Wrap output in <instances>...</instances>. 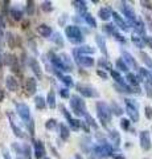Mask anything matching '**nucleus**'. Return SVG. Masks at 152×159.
<instances>
[{
	"label": "nucleus",
	"mask_w": 152,
	"mask_h": 159,
	"mask_svg": "<svg viewBox=\"0 0 152 159\" xmlns=\"http://www.w3.org/2000/svg\"><path fill=\"white\" fill-rule=\"evenodd\" d=\"M127 80H128V82L131 84V85H134L135 88H138V85H139V82H140V80H139V77H136V76H134L132 73H128L127 74Z\"/></svg>",
	"instance_id": "22"
},
{
	"label": "nucleus",
	"mask_w": 152,
	"mask_h": 159,
	"mask_svg": "<svg viewBox=\"0 0 152 159\" xmlns=\"http://www.w3.org/2000/svg\"><path fill=\"white\" fill-rule=\"evenodd\" d=\"M74 56H76L77 62L80 64L81 66L90 68V66L94 65V58H91V57H89V56H83V54H81V56H78L77 51H74Z\"/></svg>",
	"instance_id": "7"
},
{
	"label": "nucleus",
	"mask_w": 152,
	"mask_h": 159,
	"mask_svg": "<svg viewBox=\"0 0 152 159\" xmlns=\"http://www.w3.org/2000/svg\"><path fill=\"white\" fill-rule=\"evenodd\" d=\"M126 111L127 114L130 116V118L132 119L134 122H138L139 121V111H138V105L135 102H132V99L126 98Z\"/></svg>",
	"instance_id": "4"
},
{
	"label": "nucleus",
	"mask_w": 152,
	"mask_h": 159,
	"mask_svg": "<svg viewBox=\"0 0 152 159\" xmlns=\"http://www.w3.org/2000/svg\"><path fill=\"white\" fill-rule=\"evenodd\" d=\"M141 39H143V37H139L138 34H132V39L131 40H132V43H134L138 48H143L144 47V43H143V40H141Z\"/></svg>",
	"instance_id": "24"
},
{
	"label": "nucleus",
	"mask_w": 152,
	"mask_h": 159,
	"mask_svg": "<svg viewBox=\"0 0 152 159\" xmlns=\"http://www.w3.org/2000/svg\"><path fill=\"white\" fill-rule=\"evenodd\" d=\"M97 110H98V117H99V121L103 123V126H106L107 123L110 122V119H111V110H110V107L107 106L105 102H98L97 103Z\"/></svg>",
	"instance_id": "2"
},
{
	"label": "nucleus",
	"mask_w": 152,
	"mask_h": 159,
	"mask_svg": "<svg viewBox=\"0 0 152 159\" xmlns=\"http://www.w3.org/2000/svg\"><path fill=\"white\" fill-rule=\"evenodd\" d=\"M60 78H61V81H62L63 84H65V85H66L67 88L74 86V82H73V78H72L70 76H61Z\"/></svg>",
	"instance_id": "25"
},
{
	"label": "nucleus",
	"mask_w": 152,
	"mask_h": 159,
	"mask_svg": "<svg viewBox=\"0 0 152 159\" xmlns=\"http://www.w3.org/2000/svg\"><path fill=\"white\" fill-rule=\"evenodd\" d=\"M95 41L98 44V47H99V49L102 51V53L105 54V56H107V51H106V41H105V39L101 36V34H97L95 36Z\"/></svg>",
	"instance_id": "15"
},
{
	"label": "nucleus",
	"mask_w": 152,
	"mask_h": 159,
	"mask_svg": "<svg viewBox=\"0 0 152 159\" xmlns=\"http://www.w3.org/2000/svg\"><path fill=\"white\" fill-rule=\"evenodd\" d=\"M140 146L143 150L148 151L151 148V138H150V133L148 131H141L140 133Z\"/></svg>",
	"instance_id": "8"
},
{
	"label": "nucleus",
	"mask_w": 152,
	"mask_h": 159,
	"mask_svg": "<svg viewBox=\"0 0 152 159\" xmlns=\"http://www.w3.org/2000/svg\"><path fill=\"white\" fill-rule=\"evenodd\" d=\"M61 96L63 97V98H69L70 97V94H69V92H67V89L66 88H63V89H61Z\"/></svg>",
	"instance_id": "40"
},
{
	"label": "nucleus",
	"mask_w": 152,
	"mask_h": 159,
	"mask_svg": "<svg viewBox=\"0 0 152 159\" xmlns=\"http://www.w3.org/2000/svg\"><path fill=\"white\" fill-rule=\"evenodd\" d=\"M115 65H116V68L119 69L120 72H128V66H127L126 64H124L123 60H116Z\"/></svg>",
	"instance_id": "27"
},
{
	"label": "nucleus",
	"mask_w": 152,
	"mask_h": 159,
	"mask_svg": "<svg viewBox=\"0 0 152 159\" xmlns=\"http://www.w3.org/2000/svg\"><path fill=\"white\" fill-rule=\"evenodd\" d=\"M76 159H83V158L80 155V154H77V155H76Z\"/></svg>",
	"instance_id": "44"
},
{
	"label": "nucleus",
	"mask_w": 152,
	"mask_h": 159,
	"mask_svg": "<svg viewBox=\"0 0 152 159\" xmlns=\"http://www.w3.org/2000/svg\"><path fill=\"white\" fill-rule=\"evenodd\" d=\"M17 159H24V158H23L21 155H19V157H17Z\"/></svg>",
	"instance_id": "45"
},
{
	"label": "nucleus",
	"mask_w": 152,
	"mask_h": 159,
	"mask_svg": "<svg viewBox=\"0 0 152 159\" xmlns=\"http://www.w3.org/2000/svg\"><path fill=\"white\" fill-rule=\"evenodd\" d=\"M123 58H124V64L127 66H131L134 69H139L138 68V62H136V60L132 57V54H130L128 52H123Z\"/></svg>",
	"instance_id": "10"
},
{
	"label": "nucleus",
	"mask_w": 152,
	"mask_h": 159,
	"mask_svg": "<svg viewBox=\"0 0 152 159\" xmlns=\"http://www.w3.org/2000/svg\"><path fill=\"white\" fill-rule=\"evenodd\" d=\"M6 85H7V89L8 90H11V92H15V90H17V81L15 80L13 77H7V80H6Z\"/></svg>",
	"instance_id": "13"
},
{
	"label": "nucleus",
	"mask_w": 152,
	"mask_h": 159,
	"mask_svg": "<svg viewBox=\"0 0 152 159\" xmlns=\"http://www.w3.org/2000/svg\"><path fill=\"white\" fill-rule=\"evenodd\" d=\"M66 37L69 39V41H72L73 44H81L83 41V34L81 32L80 27L77 25H67L65 29Z\"/></svg>",
	"instance_id": "1"
},
{
	"label": "nucleus",
	"mask_w": 152,
	"mask_h": 159,
	"mask_svg": "<svg viewBox=\"0 0 152 159\" xmlns=\"http://www.w3.org/2000/svg\"><path fill=\"white\" fill-rule=\"evenodd\" d=\"M46 103L49 105L50 109H54L56 107V94L53 90H50L48 93V97H46Z\"/></svg>",
	"instance_id": "16"
},
{
	"label": "nucleus",
	"mask_w": 152,
	"mask_h": 159,
	"mask_svg": "<svg viewBox=\"0 0 152 159\" xmlns=\"http://www.w3.org/2000/svg\"><path fill=\"white\" fill-rule=\"evenodd\" d=\"M115 159H126V158H124L123 155H116V157H115Z\"/></svg>",
	"instance_id": "43"
},
{
	"label": "nucleus",
	"mask_w": 152,
	"mask_h": 159,
	"mask_svg": "<svg viewBox=\"0 0 152 159\" xmlns=\"http://www.w3.org/2000/svg\"><path fill=\"white\" fill-rule=\"evenodd\" d=\"M35 105L37 109H40V110H42V109H45V105H46V102H45V99H44V97L41 96H37L35 98Z\"/></svg>",
	"instance_id": "21"
},
{
	"label": "nucleus",
	"mask_w": 152,
	"mask_h": 159,
	"mask_svg": "<svg viewBox=\"0 0 152 159\" xmlns=\"http://www.w3.org/2000/svg\"><path fill=\"white\" fill-rule=\"evenodd\" d=\"M85 20H86V23L89 24V25H90L91 28H95V27H97V21H95V19L91 15L86 13V15H85Z\"/></svg>",
	"instance_id": "29"
},
{
	"label": "nucleus",
	"mask_w": 152,
	"mask_h": 159,
	"mask_svg": "<svg viewBox=\"0 0 152 159\" xmlns=\"http://www.w3.org/2000/svg\"><path fill=\"white\" fill-rule=\"evenodd\" d=\"M11 127H12V130H13V133H15V135H16V137H19V138H23V137H24V134H23V131H21V129H20V127H17L16 125H15V122H13V121H11Z\"/></svg>",
	"instance_id": "28"
},
{
	"label": "nucleus",
	"mask_w": 152,
	"mask_h": 159,
	"mask_svg": "<svg viewBox=\"0 0 152 159\" xmlns=\"http://www.w3.org/2000/svg\"><path fill=\"white\" fill-rule=\"evenodd\" d=\"M42 9L44 11H52L53 7H52V3L50 2H45V3H42Z\"/></svg>",
	"instance_id": "37"
},
{
	"label": "nucleus",
	"mask_w": 152,
	"mask_h": 159,
	"mask_svg": "<svg viewBox=\"0 0 152 159\" xmlns=\"http://www.w3.org/2000/svg\"><path fill=\"white\" fill-rule=\"evenodd\" d=\"M120 127L124 129V130H127V129L130 127V121H128V119L122 118V119H120Z\"/></svg>",
	"instance_id": "36"
},
{
	"label": "nucleus",
	"mask_w": 152,
	"mask_h": 159,
	"mask_svg": "<svg viewBox=\"0 0 152 159\" xmlns=\"http://www.w3.org/2000/svg\"><path fill=\"white\" fill-rule=\"evenodd\" d=\"M122 12H123L124 16L131 20V21H135V12L131 9L130 6H127V4H123V7H122Z\"/></svg>",
	"instance_id": "12"
},
{
	"label": "nucleus",
	"mask_w": 152,
	"mask_h": 159,
	"mask_svg": "<svg viewBox=\"0 0 152 159\" xmlns=\"http://www.w3.org/2000/svg\"><path fill=\"white\" fill-rule=\"evenodd\" d=\"M111 76H112V77H114V78H115V81H116L118 84H120V85H122V86H124V85H126L124 80H123V78H122V76H120V74H119V73H118V72H115V70H111Z\"/></svg>",
	"instance_id": "26"
},
{
	"label": "nucleus",
	"mask_w": 152,
	"mask_h": 159,
	"mask_svg": "<svg viewBox=\"0 0 152 159\" xmlns=\"http://www.w3.org/2000/svg\"><path fill=\"white\" fill-rule=\"evenodd\" d=\"M109 137H110V139L112 141L114 145H116V146L120 145V137H119V133H118L116 130H111L110 134H109Z\"/></svg>",
	"instance_id": "19"
},
{
	"label": "nucleus",
	"mask_w": 152,
	"mask_h": 159,
	"mask_svg": "<svg viewBox=\"0 0 152 159\" xmlns=\"http://www.w3.org/2000/svg\"><path fill=\"white\" fill-rule=\"evenodd\" d=\"M3 157L4 159H11V155H9V152L7 150H3Z\"/></svg>",
	"instance_id": "42"
},
{
	"label": "nucleus",
	"mask_w": 152,
	"mask_h": 159,
	"mask_svg": "<svg viewBox=\"0 0 152 159\" xmlns=\"http://www.w3.org/2000/svg\"><path fill=\"white\" fill-rule=\"evenodd\" d=\"M37 32L40 33L42 37H49L52 34V29H50V27L45 25V24H41V25L37 28Z\"/></svg>",
	"instance_id": "14"
},
{
	"label": "nucleus",
	"mask_w": 152,
	"mask_h": 159,
	"mask_svg": "<svg viewBox=\"0 0 152 159\" xmlns=\"http://www.w3.org/2000/svg\"><path fill=\"white\" fill-rule=\"evenodd\" d=\"M110 110H111V113L114 111V114H116V116H120V114L123 113V110H122V107H120L119 105H118L116 102H112V103H111V109H110Z\"/></svg>",
	"instance_id": "30"
},
{
	"label": "nucleus",
	"mask_w": 152,
	"mask_h": 159,
	"mask_svg": "<svg viewBox=\"0 0 152 159\" xmlns=\"http://www.w3.org/2000/svg\"><path fill=\"white\" fill-rule=\"evenodd\" d=\"M69 123H70V126L74 129V130H78V129L81 127V122L78 121V119H73V118H70V119H69Z\"/></svg>",
	"instance_id": "33"
},
{
	"label": "nucleus",
	"mask_w": 152,
	"mask_h": 159,
	"mask_svg": "<svg viewBox=\"0 0 152 159\" xmlns=\"http://www.w3.org/2000/svg\"><path fill=\"white\" fill-rule=\"evenodd\" d=\"M57 125V122H56V119H49V121L45 123V126H46V129H53Z\"/></svg>",
	"instance_id": "38"
},
{
	"label": "nucleus",
	"mask_w": 152,
	"mask_h": 159,
	"mask_svg": "<svg viewBox=\"0 0 152 159\" xmlns=\"http://www.w3.org/2000/svg\"><path fill=\"white\" fill-rule=\"evenodd\" d=\"M77 51H78V52H81V54H82V53H93V52H94V49L90 48V47H87V45H83V47H80V48H78Z\"/></svg>",
	"instance_id": "35"
},
{
	"label": "nucleus",
	"mask_w": 152,
	"mask_h": 159,
	"mask_svg": "<svg viewBox=\"0 0 152 159\" xmlns=\"http://www.w3.org/2000/svg\"><path fill=\"white\" fill-rule=\"evenodd\" d=\"M85 118H86V121H87V123H89L90 126H93L94 129H97V127H98V125H97L95 121H94V118L90 117V114H87V113H86V114H85Z\"/></svg>",
	"instance_id": "34"
},
{
	"label": "nucleus",
	"mask_w": 152,
	"mask_h": 159,
	"mask_svg": "<svg viewBox=\"0 0 152 159\" xmlns=\"http://www.w3.org/2000/svg\"><path fill=\"white\" fill-rule=\"evenodd\" d=\"M16 111L23 121H31V111H29L28 105H25V103H17Z\"/></svg>",
	"instance_id": "6"
},
{
	"label": "nucleus",
	"mask_w": 152,
	"mask_h": 159,
	"mask_svg": "<svg viewBox=\"0 0 152 159\" xmlns=\"http://www.w3.org/2000/svg\"><path fill=\"white\" fill-rule=\"evenodd\" d=\"M111 16H112V19L115 20L116 25L119 27L120 29H123V31H127V29H128V25H127V23H126L124 20L122 19V17H120V16H119V15H118L116 12H114V11H112V12H111Z\"/></svg>",
	"instance_id": "11"
},
{
	"label": "nucleus",
	"mask_w": 152,
	"mask_h": 159,
	"mask_svg": "<svg viewBox=\"0 0 152 159\" xmlns=\"http://www.w3.org/2000/svg\"><path fill=\"white\" fill-rule=\"evenodd\" d=\"M31 66L33 68V72H35L38 77H41L42 76V73H41V69H40V65H38V62L36 61V60H31Z\"/></svg>",
	"instance_id": "23"
},
{
	"label": "nucleus",
	"mask_w": 152,
	"mask_h": 159,
	"mask_svg": "<svg viewBox=\"0 0 152 159\" xmlns=\"http://www.w3.org/2000/svg\"><path fill=\"white\" fill-rule=\"evenodd\" d=\"M42 159H49V158H42Z\"/></svg>",
	"instance_id": "46"
},
{
	"label": "nucleus",
	"mask_w": 152,
	"mask_h": 159,
	"mask_svg": "<svg viewBox=\"0 0 152 159\" xmlns=\"http://www.w3.org/2000/svg\"><path fill=\"white\" fill-rule=\"evenodd\" d=\"M97 74H98L99 77H102L103 80H107V74H106L103 70H101V69H98V70H97Z\"/></svg>",
	"instance_id": "41"
},
{
	"label": "nucleus",
	"mask_w": 152,
	"mask_h": 159,
	"mask_svg": "<svg viewBox=\"0 0 152 159\" xmlns=\"http://www.w3.org/2000/svg\"><path fill=\"white\" fill-rule=\"evenodd\" d=\"M33 146H35V157L37 159H42L45 157L46 151H45V147H44V143L41 141H35V145Z\"/></svg>",
	"instance_id": "9"
},
{
	"label": "nucleus",
	"mask_w": 152,
	"mask_h": 159,
	"mask_svg": "<svg viewBox=\"0 0 152 159\" xmlns=\"http://www.w3.org/2000/svg\"><path fill=\"white\" fill-rule=\"evenodd\" d=\"M77 89L83 97H97L98 92H95L94 88H91L90 85H85V84H78Z\"/></svg>",
	"instance_id": "5"
},
{
	"label": "nucleus",
	"mask_w": 152,
	"mask_h": 159,
	"mask_svg": "<svg viewBox=\"0 0 152 159\" xmlns=\"http://www.w3.org/2000/svg\"><path fill=\"white\" fill-rule=\"evenodd\" d=\"M53 41H54L57 45H60V47H63V39L60 33H54V37H53Z\"/></svg>",
	"instance_id": "32"
},
{
	"label": "nucleus",
	"mask_w": 152,
	"mask_h": 159,
	"mask_svg": "<svg viewBox=\"0 0 152 159\" xmlns=\"http://www.w3.org/2000/svg\"><path fill=\"white\" fill-rule=\"evenodd\" d=\"M70 106H72V110L74 111V114L77 116H85L86 114V105L83 102V99L80 98L78 96H73L72 97V101H70Z\"/></svg>",
	"instance_id": "3"
},
{
	"label": "nucleus",
	"mask_w": 152,
	"mask_h": 159,
	"mask_svg": "<svg viewBox=\"0 0 152 159\" xmlns=\"http://www.w3.org/2000/svg\"><path fill=\"white\" fill-rule=\"evenodd\" d=\"M145 117L148 119H152V107L145 106Z\"/></svg>",
	"instance_id": "39"
},
{
	"label": "nucleus",
	"mask_w": 152,
	"mask_h": 159,
	"mask_svg": "<svg viewBox=\"0 0 152 159\" xmlns=\"http://www.w3.org/2000/svg\"><path fill=\"white\" fill-rule=\"evenodd\" d=\"M60 135H61V138L63 139V141H66L67 138L70 137V131H69V129H67V126L66 125H63V123H60Z\"/></svg>",
	"instance_id": "18"
},
{
	"label": "nucleus",
	"mask_w": 152,
	"mask_h": 159,
	"mask_svg": "<svg viewBox=\"0 0 152 159\" xmlns=\"http://www.w3.org/2000/svg\"><path fill=\"white\" fill-rule=\"evenodd\" d=\"M140 54H141V57H143V61L145 62V65L148 68H151V70H152V60H151V57L147 53H144V52H141Z\"/></svg>",
	"instance_id": "31"
},
{
	"label": "nucleus",
	"mask_w": 152,
	"mask_h": 159,
	"mask_svg": "<svg viewBox=\"0 0 152 159\" xmlns=\"http://www.w3.org/2000/svg\"><path fill=\"white\" fill-rule=\"evenodd\" d=\"M27 89H28V93L29 94H33L36 92V81L35 78H28L27 81Z\"/></svg>",
	"instance_id": "20"
},
{
	"label": "nucleus",
	"mask_w": 152,
	"mask_h": 159,
	"mask_svg": "<svg viewBox=\"0 0 152 159\" xmlns=\"http://www.w3.org/2000/svg\"><path fill=\"white\" fill-rule=\"evenodd\" d=\"M99 17L102 20H109L111 17V9L107 7H102L99 9Z\"/></svg>",
	"instance_id": "17"
}]
</instances>
